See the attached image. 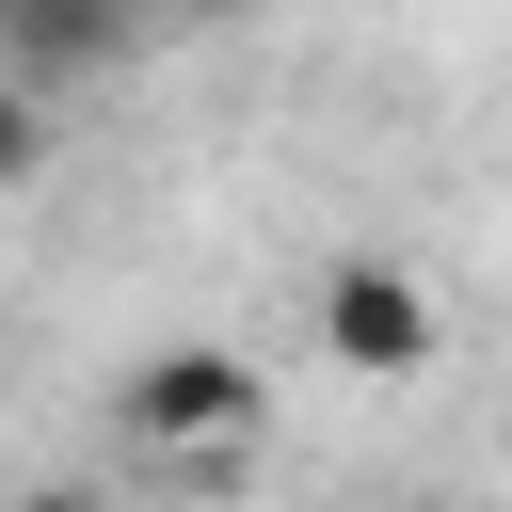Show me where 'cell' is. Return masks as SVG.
I'll list each match as a JSON object with an SVG mask.
<instances>
[{
	"instance_id": "1",
	"label": "cell",
	"mask_w": 512,
	"mask_h": 512,
	"mask_svg": "<svg viewBox=\"0 0 512 512\" xmlns=\"http://www.w3.org/2000/svg\"><path fill=\"white\" fill-rule=\"evenodd\" d=\"M320 352L352 368V384H432V352H448V304H432V272L416 256H384V240H352V256H320Z\"/></svg>"
},
{
	"instance_id": "2",
	"label": "cell",
	"mask_w": 512,
	"mask_h": 512,
	"mask_svg": "<svg viewBox=\"0 0 512 512\" xmlns=\"http://www.w3.org/2000/svg\"><path fill=\"white\" fill-rule=\"evenodd\" d=\"M272 416V384H256V352H224V336H176V352H144L128 384H112V432L128 448H240Z\"/></svg>"
},
{
	"instance_id": "3",
	"label": "cell",
	"mask_w": 512,
	"mask_h": 512,
	"mask_svg": "<svg viewBox=\"0 0 512 512\" xmlns=\"http://www.w3.org/2000/svg\"><path fill=\"white\" fill-rule=\"evenodd\" d=\"M160 32V0H0V48H16V80L48 96V80H96V64H128Z\"/></svg>"
},
{
	"instance_id": "4",
	"label": "cell",
	"mask_w": 512,
	"mask_h": 512,
	"mask_svg": "<svg viewBox=\"0 0 512 512\" xmlns=\"http://www.w3.org/2000/svg\"><path fill=\"white\" fill-rule=\"evenodd\" d=\"M32 160H48V96H32L16 48H0V176H32Z\"/></svg>"
},
{
	"instance_id": "5",
	"label": "cell",
	"mask_w": 512,
	"mask_h": 512,
	"mask_svg": "<svg viewBox=\"0 0 512 512\" xmlns=\"http://www.w3.org/2000/svg\"><path fill=\"white\" fill-rule=\"evenodd\" d=\"M240 16H272V0H160V32H240Z\"/></svg>"
},
{
	"instance_id": "6",
	"label": "cell",
	"mask_w": 512,
	"mask_h": 512,
	"mask_svg": "<svg viewBox=\"0 0 512 512\" xmlns=\"http://www.w3.org/2000/svg\"><path fill=\"white\" fill-rule=\"evenodd\" d=\"M16 512H112V480H32Z\"/></svg>"
}]
</instances>
